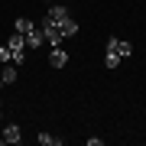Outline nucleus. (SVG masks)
<instances>
[{"label": "nucleus", "instance_id": "6e6552de", "mask_svg": "<svg viewBox=\"0 0 146 146\" xmlns=\"http://www.w3.org/2000/svg\"><path fill=\"white\" fill-rule=\"evenodd\" d=\"M29 29H36V23H33L29 16H16V33H23V36H26Z\"/></svg>", "mask_w": 146, "mask_h": 146}, {"label": "nucleus", "instance_id": "ddd939ff", "mask_svg": "<svg viewBox=\"0 0 146 146\" xmlns=\"http://www.w3.org/2000/svg\"><path fill=\"white\" fill-rule=\"evenodd\" d=\"M46 3H52V0H46Z\"/></svg>", "mask_w": 146, "mask_h": 146}, {"label": "nucleus", "instance_id": "7ed1b4c3", "mask_svg": "<svg viewBox=\"0 0 146 146\" xmlns=\"http://www.w3.org/2000/svg\"><path fill=\"white\" fill-rule=\"evenodd\" d=\"M49 65H52V68H65V65H68V52H65L62 46H52V52H49Z\"/></svg>", "mask_w": 146, "mask_h": 146}, {"label": "nucleus", "instance_id": "20e7f679", "mask_svg": "<svg viewBox=\"0 0 146 146\" xmlns=\"http://www.w3.org/2000/svg\"><path fill=\"white\" fill-rule=\"evenodd\" d=\"M16 75H20V68H16L13 62L0 65V84H13V81H16Z\"/></svg>", "mask_w": 146, "mask_h": 146}, {"label": "nucleus", "instance_id": "423d86ee", "mask_svg": "<svg viewBox=\"0 0 146 146\" xmlns=\"http://www.w3.org/2000/svg\"><path fill=\"white\" fill-rule=\"evenodd\" d=\"M23 39H26V46H29V49H39V46H46V36H42V29H39V26H36V29H29Z\"/></svg>", "mask_w": 146, "mask_h": 146}, {"label": "nucleus", "instance_id": "0eeeda50", "mask_svg": "<svg viewBox=\"0 0 146 146\" xmlns=\"http://www.w3.org/2000/svg\"><path fill=\"white\" fill-rule=\"evenodd\" d=\"M58 29H62V36H65V39L78 36V20H72V16H68V20H65V23H62V26H58Z\"/></svg>", "mask_w": 146, "mask_h": 146}, {"label": "nucleus", "instance_id": "f257e3e1", "mask_svg": "<svg viewBox=\"0 0 146 146\" xmlns=\"http://www.w3.org/2000/svg\"><path fill=\"white\" fill-rule=\"evenodd\" d=\"M107 52H117L120 58H130V55H133V46H130L127 39H120V36H110V39H107Z\"/></svg>", "mask_w": 146, "mask_h": 146}, {"label": "nucleus", "instance_id": "9b49d317", "mask_svg": "<svg viewBox=\"0 0 146 146\" xmlns=\"http://www.w3.org/2000/svg\"><path fill=\"white\" fill-rule=\"evenodd\" d=\"M7 62H13V55H10V46H0V65H7Z\"/></svg>", "mask_w": 146, "mask_h": 146}, {"label": "nucleus", "instance_id": "9d476101", "mask_svg": "<svg viewBox=\"0 0 146 146\" xmlns=\"http://www.w3.org/2000/svg\"><path fill=\"white\" fill-rule=\"evenodd\" d=\"M120 62H123V58H120L117 52H107V55H104V65H107V68H117Z\"/></svg>", "mask_w": 146, "mask_h": 146}, {"label": "nucleus", "instance_id": "f03ea898", "mask_svg": "<svg viewBox=\"0 0 146 146\" xmlns=\"http://www.w3.org/2000/svg\"><path fill=\"white\" fill-rule=\"evenodd\" d=\"M68 16H72V13H68V7H49V13L42 16V20H49L52 26H62V23L68 20Z\"/></svg>", "mask_w": 146, "mask_h": 146}, {"label": "nucleus", "instance_id": "39448f33", "mask_svg": "<svg viewBox=\"0 0 146 146\" xmlns=\"http://www.w3.org/2000/svg\"><path fill=\"white\" fill-rule=\"evenodd\" d=\"M0 136H3V143H10V146L23 140V133H20V127H16V123H7V127H3V133H0Z\"/></svg>", "mask_w": 146, "mask_h": 146}, {"label": "nucleus", "instance_id": "1a4fd4ad", "mask_svg": "<svg viewBox=\"0 0 146 146\" xmlns=\"http://www.w3.org/2000/svg\"><path fill=\"white\" fill-rule=\"evenodd\" d=\"M36 140H39L42 146H62V136H52V133H39Z\"/></svg>", "mask_w": 146, "mask_h": 146}, {"label": "nucleus", "instance_id": "f8f14e48", "mask_svg": "<svg viewBox=\"0 0 146 146\" xmlns=\"http://www.w3.org/2000/svg\"><path fill=\"white\" fill-rule=\"evenodd\" d=\"M58 3H68V0H58Z\"/></svg>", "mask_w": 146, "mask_h": 146}, {"label": "nucleus", "instance_id": "4468645a", "mask_svg": "<svg viewBox=\"0 0 146 146\" xmlns=\"http://www.w3.org/2000/svg\"><path fill=\"white\" fill-rule=\"evenodd\" d=\"M0 114H3V107H0Z\"/></svg>", "mask_w": 146, "mask_h": 146}]
</instances>
